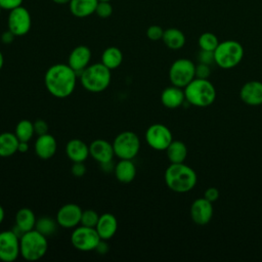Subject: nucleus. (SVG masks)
<instances>
[{"instance_id":"nucleus-34","label":"nucleus","mask_w":262,"mask_h":262,"mask_svg":"<svg viewBox=\"0 0 262 262\" xmlns=\"http://www.w3.org/2000/svg\"><path fill=\"white\" fill-rule=\"evenodd\" d=\"M163 35H164V30L162 29V27H160L158 25L149 26L146 30V36L151 41L161 40L163 38Z\"/></svg>"},{"instance_id":"nucleus-4","label":"nucleus","mask_w":262,"mask_h":262,"mask_svg":"<svg viewBox=\"0 0 262 262\" xmlns=\"http://www.w3.org/2000/svg\"><path fill=\"white\" fill-rule=\"evenodd\" d=\"M185 100L198 107L211 105L216 98V89L208 79L194 78L184 87Z\"/></svg>"},{"instance_id":"nucleus-24","label":"nucleus","mask_w":262,"mask_h":262,"mask_svg":"<svg viewBox=\"0 0 262 262\" xmlns=\"http://www.w3.org/2000/svg\"><path fill=\"white\" fill-rule=\"evenodd\" d=\"M98 0H71L70 10L77 17H87L95 12Z\"/></svg>"},{"instance_id":"nucleus-15","label":"nucleus","mask_w":262,"mask_h":262,"mask_svg":"<svg viewBox=\"0 0 262 262\" xmlns=\"http://www.w3.org/2000/svg\"><path fill=\"white\" fill-rule=\"evenodd\" d=\"M89 156L98 164L113 161L115 157L113 143L105 139H95L89 144Z\"/></svg>"},{"instance_id":"nucleus-14","label":"nucleus","mask_w":262,"mask_h":262,"mask_svg":"<svg viewBox=\"0 0 262 262\" xmlns=\"http://www.w3.org/2000/svg\"><path fill=\"white\" fill-rule=\"evenodd\" d=\"M213 205L205 198L196 199L190 206L191 220L198 225L208 224L213 217Z\"/></svg>"},{"instance_id":"nucleus-48","label":"nucleus","mask_w":262,"mask_h":262,"mask_svg":"<svg viewBox=\"0 0 262 262\" xmlns=\"http://www.w3.org/2000/svg\"><path fill=\"white\" fill-rule=\"evenodd\" d=\"M1 9H2V8H1V7H0V12H1Z\"/></svg>"},{"instance_id":"nucleus-29","label":"nucleus","mask_w":262,"mask_h":262,"mask_svg":"<svg viewBox=\"0 0 262 262\" xmlns=\"http://www.w3.org/2000/svg\"><path fill=\"white\" fill-rule=\"evenodd\" d=\"M14 134L19 141H30L35 134L34 123L27 119L18 121L14 129Z\"/></svg>"},{"instance_id":"nucleus-19","label":"nucleus","mask_w":262,"mask_h":262,"mask_svg":"<svg viewBox=\"0 0 262 262\" xmlns=\"http://www.w3.org/2000/svg\"><path fill=\"white\" fill-rule=\"evenodd\" d=\"M95 229L101 239L110 241L118 230V220L112 213H103L99 216Z\"/></svg>"},{"instance_id":"nucleus-9","label":"nucleus","mask_w":262,"mask_h":262,"mask_svg":"<svg viewBox=\"0 0 262 262\" xmlns=\"http://www.w3.org/2000/svg\"><path fill=\"white\" fill-rule=\"evenodd\" d=\"M100 239L95 227H88L81 224L75 227L71 234L72 246L81 252L94 251Z\"/></svg>"},{"instance_id":"nucleus-35","label":"nucleus","mask_w":262,"mask_h":262,"mask_svg":"<svg viewBox=\"0 0 262 262\" xmlns=\"http://www.w3.org/2000/svg\"><path fill=\"white\" fill-rule=\"evenodd\" d=\"M211 74V69L209 64L200 62L198 66H195V78L199 79H208Z\"/></svg>"},{"instance_id":"nucleus-12","label":"nucleus","mask_w":262,"mask_h":262,"mask_svg":"<svg viewBox=\"0 0 262 262\" xmlns=\"http://www.w3.org/2000/svg\"><path fill=\"white\" fill-rule=\"evenodd\" d=\"M7 25L8 30L15 36H24L28 34L32 27V17L29 10L24 6H18L10 10Z\"/></svg>"},{"instance_id":"nucleus-46","label":"nucleus","mask_w":262,"mask_h":262,"mask_svg":"<svg viewBox=\"0 0 262 262\" xmlns=\"http://www.w3.org/2000/svg\"><path fill=\"white\" fill-rule=\"evenodd\" d=\"M3 64H4V56H3V54H2V52L0 51V70L2 69V67H3Z\"/></svg>"},{"instance_id":"nucleus-31","label":"nucleus","mask_w":262,"mask_h":262,"mask_svg":"<svg viewBox=\"0 0 262 262\" xmlns=\"http://www.w3.org/2000/svg\"><path fill=\"white\" fill-rule=\"evenodd\" d=\"M219 44L218 38L211 32H205L199 37V46L202 50L214 51Z\"/></svg>"},{"instance_id":"nucleus-17","label":"nucleus","mask_w":262,"mask_h":262,"mask_svg":"<svg viewBox=\"0 0 262 262\" xmlns=\"http://www.w3.org/2000/svg\"><path fill=\"white\" fill-rule=\"evenodd\" d=\"M241 99L248 105L262 104V82L249 81L239 90Z\"/></svg>"},{"instance_id":"nucleus-43","label":"nucleus","mask_w":262,"mask_h":262,"mask_svg":"<svg viewBox=\"0 0 262 262\" xmlns=\"http://www.w3.org/2000/svg\"><path fill=\"white\" fill-rule=\"evenodd\" d=\"M29 150V141H19L17 151L20 154H25Z\"/></svg>"},{"instance_id":"nucleus-8","label":"nucleus","mask_w":262,"mask_h":262,"mask_svg":"<svg viewBox=\"0 0 262 262\" xmlns=\"http://www.w3.org/2000/svg\"><path fill=\"white\" fill-rule=\"evenodd\" d=\"M195 78V64L187 58L176 59L169 69V80L172 85L184 88Z\"/></svg>"},{"instance_id":"nucleus-25","label":"nucleus","mask_w":262,"mask_h":262,"mask_svg":"<svg viewBox=\"0 0 262 262\" xmlns=\"http://www.w3.org/2000/svg\"><path fill=\"white\" fill-rule=\"evenodd\" d=\"M19 140L12 132L0 133V157L9 158L17 151Z\"/></svg>"},{"instance_id":"nucleus-11","label":"nucleus","mask_w":262,"mask_h":262,"mask_svg":"<svg viewBox=\"0 0 262 262\" xmlns=\"http://www.w3.org/2000/svg\"><path fill=\"white\" fill-rule=\"evenodd\" d=\"M20 256L19 235L13 230L0 232V260L14 262Z\"/></svg>"},{"instance_id":"nucleus-42","label":"nucleus","mask_w":262,"mask_h":262,"mask_svg":"<svg viewBox=\"0 0 262 262\" xmlns=\"http://www.w3.org/2000/svg\"><path fill=\"white\" fill-rule=\"evenodd\" d=\"M15 37H16V36H15L11 31L7 30V31H5L4 33H2V35H1V41H2V43H4V44H10V43L13 42V40H14Z\"/></svg>"},{"instance_id":"nucleus-33","label":"nucleus","mask_w":262,"mask_h":262,"mask_svg":"<svg viewBox=\"0 0 262 262\" xmlns=\"http://www.w3.org/2000/svg\"><path fill=\"white\" fill-rule=\"evenodd\" d=\"M95 13L101 18H106L111 16L113 13V6L110 1H98Z\"/></svg>"},{"instance_id":"nucleus-40","label":"nucleus","mask_w":262,"mask_h":262,"mask_svg":"<svg viewBox=\"0 0 262 262\" xmlns=\"http://www.w3.org/2000/svg\"><path fill=\"white\" fill-rule=\"evenodd\" d=\"M219 194H220V192L216 187H208L204 192V198L206 200H208L209 202L214 203L218 200Z\"/></svg>"},{"instance_id":"nucleus-39","label":"nucleus","mask_w":262,"mask_h":262,"mask_svg":"<svg viewBox=\"0 0 262 262\" xmlns=\"http://www.w3.org/2000/svg\"><path fill=\"white\" fill-rule=\"evenodd\" d=\"M24 0H0V7L6 10H12L18 6H21Z\"/></svg>"},{"instance_id":"nucleus-38","label":"nucleus","mask_w":262,"mask_h":262,"mask_svg":"<svg viewBox=\"0 0 262 262\" xmlns=\"http://www.w3.org/2000/svg\"><path fill=\"white\" fill-rule=\"evenodd\" d=\"M86 170L84 162H74L71 167V173L75 177H82L86 173Z\"/></svg>"},{"instance_id":"nucleus-36","label":"nucleus","mask_w":262,"mask_h":262,"mask_svg":"<svg viewBox=\"0 0 262 262\" xmlns=\"http://www.w3.org/2000/svg\"><path fill=\"white\" fill-rule=\"evenodd\" d=\"M33 123H34L35 134H37L39 136V135H43V134L48 133L49 127H48V124H47L46 121H44L42 119H38Z\"/></svg>"},{"instance_id":"nucleus-37","label":"nucleus","mask_w":262,"mask_h":262,"mask_svg":"<svg viewBox=\"0 0 262 262\" xmlns=\"http://www.w3.org/2000/svg\"><path fill=\"white\" fill-rule=\"evenodd\" d=\"M199 61L206 64H211L215 62L214 58V51H208V50H202L199 53Z\"/></svg>"},{"instance_id":"nucleus-45","label":"nucleus","mask_w":262,"mask_h":262,"mask_svg":"<svg viewBox=\"0 0 262 262\" xmlns=\"http://www.w3.org/2000/svg\"><path fill=\"white\" fill-rule=\"evenodd\" d=\"M52 1L56 4H67V3H70L71 0H52Z\"/></svg>"},{"instance_id":"nucleus-7","label":"nucleus","mask_w":262,"mask_h":262,"mask_svg":"<svg viewBox=\"0 0 262 262\" xmlns=\"http://www.w3.org/2000/svg\"><path fill=\"white\" fill-rule=\"evenodd\" d=\"M113 147L120 160H133L139 152L140 139L133 131H123L115 137Z\"/></svg>"},{"instance_id":"nucleus-20","label":"nucleus","mask_w":262,"mask_h":262,"mask_svg":"<svg viewBox=\"0 0 262 262\" xmlns=\"http://www.w3.org/2000/svg\"><path fill=\"white\" fill-rule=\"evenodd\" d=\"M36 215L29 208H20L15 214V226L14 231L20 236L23 233L35 228Z\"/></svg>"},{"instance_id":"nucleus-44","label":"nucleus","mask_w":262,"mask_h":262,"mask_svg":"<svg viewBox=\"0 0 262 262\" xmlns=\"http://www.w3.org/2000/svg\"><path fill=\"white\" fill-rule=\"evenodd\" d=\"M4 218H5V211H4L3 207L0 205V224L3 222Z\"/></svg>"},{"instance_id":"nucleus-6","label":"nucleus","mask_w":262,"mask_h":262,"mask_svg":"<svg viewBox=\"0 0 262 262\" xmlns=\"http://www.w3.org/2000/svg\"><path fill=\"white\" fill-rule=\"evenodd\" d=\"M244 48L242 44L235 40H225L219 42L214 50L215 63L224 70L235 68L243 59Z\"/></svg>"},{"instance_id":"nucleus-21","label":"nucleus","mask_w":262,"mask_h":262,"mask_svg":"<svg viewBox=\"0 0 262 262\" xmlns=\"http://www.w3.org/2000/svg\"><path fill=\"white\" fill-rule=\"evenodd\" d=\"M185 101L184 90L177 86L166 87L161 93V102L167 108H177L183 104Z\"/></svg>"},{"instance_id":"nucleus-3","label":"nucleus","mask_w":262,"mask_h":262,"mask_svg":"<svg viewBox=\"0 0 262 262\" xmlns=\"http://www.w3.org/2000/svg\"><path fill=\"white\" fill-rule=\"evenodd\" d=\"M79 76L84 89L91 93H100L104 91L110 86L112 80L111 70L102 62L89 64Z\"/></svg>"},{"instance_id":"nucleus-2","label":"nucleus","mask_w":262,"mask_h":262,"mask_svg":"<svg viewBox=\"0 0 262 262\" xmlns=\"http://www.w3.org/2000/svg\"><path fill=\"white\" fill-rule=\"evenodd\" d=\"M165 183L174 192L184 193L190 191L196 184L198 176L195 171L183 163L173 164L165 171Z\"/></svg>"},{"instance_id":"nucleus-30","label":"nucleus","mask_w":262,"mask_h":262,"mask_svg":"<svg viewBox=\"0 0 262 262\" xmlns=\"http://www.w3.org/2000/svg\"><path fill=\"white\" fill-rule=\"evenodd\" d=\"M57 225L58 224L56 222V219H53L48 216H43L37 219L34 229H36L45 236H49L56 231Z\"/></svg>"},{"instance_id":"nucleus-32","label":"nucleus","mask_w":262,"mask_h":262,"mask_svg":"<svg viewBox=\"0 0 262 262\" xmlns=\"http://www.w3.org/2000/svg\"><path fill=\"white\" fill-rule=\"evenodd\" d=\"M98 219H99V215L97 214L96 211L92 209H87L82 212L80 224L88 227H95Z\"/></svg>"},{"instance_id":"nucleus-1","label":"nucleus","mask_w":262,"mask_h":262,"mask_svg":"<svg viewBox=\"0 0 262 262\" xmlns=\"http://www.w3.org/2000/svg\"><path fill=\"white\" fill-rule=\"evenodd\" d=\"M78 74L68 63H55L49 67L44 75L47 91L56 98L70 96L77 84Z\"/></svg>"},{"instance_id":"nucleus-5","label":"nucleus","mask_w":262,"mask_h":262,"mask_svg":"<svg viewBox=\"0 0 262 262\" xmlns=\"http://www.w3.org/2000/svg\"><path fill=\"white\" fill-rule=\"evenodd\" d=\"M20 256L30 262L40 260L48 250L47 236L36 229H32L19 236Z\"/></svg>"},{"instance_id":"nucleus-10","label":"nucleus","mask_w":262,"mask_h":262,"mask_svg":"<svg viewBox=\"0 0 262 262\" xmlns=\"http://www.w3.org/2000/svg\"><path fill=\"white\" fill-rule=\"evenodd\" d=\"M172 140L171 130L161 123L150 125L145 131V141L155 150H166Z\"/></svg>"},{"instance_id":"nucleus-16","label":"nucleus","mask_w":262,"mask_h":262,"mask_svg":"<svg viewBox=\"0 0 262 262\" xmlns=\"http://www.w3.org/2000/svg\"><path fill=\"white\" fill-rule=\"evenodd\" d=\"M91 59V50L85 45H79L75 47L68 58V64L80 75L84 69L89 66Z\"/></svg>"},{"instance_id":"nucleus-27","label":"nucleus","mask_w":262,"mask_h":262,"mask_svg":"<svg viewBox=\"0 0 262 262\" xmlns=\"http://www.w3.org/2000/svg\"><path fill=\"white\" fill-rule=\"evenodd\" d=\"M166 154L170 163H183L187 157V147L185 143L180 140H172L166 148Z\"/></svg>"},{"instance_id":"nucleus-41","label":"nucleus","mask_w":262,"mask_h":262,"mask_svg":"<svg viewBox=\"0 0 262 262\" xmlns=\"http://www.w3.org/2000/svg\"><path fill=\"white\" fill-rule=\"evenodd\" d=\"M108 250H110V246L107 244V241L100 239L94 251H96L99 255H105L108 252Z\"/></svg>"},{"instance_id":"nucleus-13","label":"nucleus","mask_w":262,"mask_h":262,"mask_svg":"<svg viewBox=\"0 0 262 262\" xmlns=\"http://www.w3.org/2000/svg\"><path fill=\"white\" fill-rule=\"evenodd\" d=\"M83 210L80 206L74 203H69L61 206L55 216L58 226L67 229L75 228L81 223V216Z\"/></svg>"},{"instance_id":"nucleus-18","label":"nucleus","mask_w":262,"mask_h":262,"mask_svg":"<svg viewBox=\"0 0 262 262\" xmlns=\"http://www.w3.org/2000/svg\"><path fill=\"white\" fill-rule=\"evenodd\" d=\"M34 148L38 158L42 160H49L56 152L57 142L53 135L46 133L38 136L35 141Z\"/></svg>"},{"instance_id":"nucleus-22","label":"nucleus","mask_w":262,"mask_h":262,"mask_svg":"<svg viewBox=\"0 0 262 262\" xmlns=\"http://www.w3.org/2000/svg\"><path fill=\"white\" fill-rule=\"evenodd\" d=\"M66 155L68 159L74 162H84L89 156V145L82 139L73 138L66 145Z\"/></svg>"},{"instance_id":"nucleus-23","label":"nucleus","mask_w":262,"mask_h":262,"mask_svg":"<svg viewBox=\"0 0 262 262\" xmlns=\"http://www.w3.org/2000/svg\"><path fill=\"white\" fill-rule=\"evenodd\" d=\"M114 174L121 183H130L136 176V166L132 160H120L115 164Z\"/></svg>"},{"instance_id":"nucleus-26","label":"nucleus","mask_w":262,"mask_h":262,"mask_svg":"<svg viewBox=\"0 0 262 262\" xmlns=\"http://www.w3.org/2000/svg\"><path fill=\"white\" fill-rule=\"evenodd\" d=\"M162 40L164 44L172 50H178L185 44V36L183 32L177 28H169L165 30Z\"/></svg>"},{"instance_id":"nucleus-28","label":"nucleus","mask_w":262,"mask_h":262,"mask_svg":"<svg viewBox=\"0 0 262 262\" xmlns=\"http://www.w3.org/2000/svg\"><path fill=\"white\" fill-rule=\"evenodd\" d=\"M123 61V53L116 46L105 48L101 54V62L111 71L119 68Z\"/></svg>"},{"instance_id":"nucleus-47","label":"nucleus","mask_w":262,"mask_h":262,"mask_svg":"<svg viewBox=\"0 0 262 262\" xmlns=\"http://www.w3.org/2000/svg\"><path fill=\"white\" fill-rule=\"evenodd\" d=\"M98 1H112V0H98Z\"/></svg>"}]
</instances>
